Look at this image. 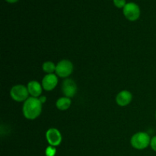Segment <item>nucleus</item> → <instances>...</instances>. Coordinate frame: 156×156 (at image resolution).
I'll use <instances>...</instances> for the list:
<instances>
[{
    "label": "nucleus",
    "mask_w": 156,
    "mask_h": 156,
    "mask_svg": "<svg viewBox=\"0 0 156 156\" xmlns=\"http://www.w3.org/2000/svg\"><path fill=\"white\" fill-rule=\"evenodd\" d=\"M22 111L25 118L34 120L42 112V104L38 98L29 97L23 105Z\"/></svg>",
    "instance_id": "nucleus-1"
},
{
    "label": "nucleus",
    "mask_w": 156,
    "mask_h": 156,
    "mask_svg": "<svg viewBox=\"0 0 156 156\" xmlns=\"http://www.w3.org/2000/svg\"><path fill=\"white\" fill-rule=\"evenodd\" d=\"M151 139L148 133L145 132H139L134 134L130 140L131 146L136 149H145L150 145Z\"/></svg>",
    "instance_id": "nucleus-2"
},
{
    "label": "nucleus",
    "mask_w": 156,
    "mask_h": 156,
    "mask_svg": "<svg viewBox=\"0 0 156 156\" xmlns=\"http://www.w3.org/2000/svg\"><path fill=\"white\" fill-rule=\"evenodd\" d=\"M29 91L27 87L23 85H16L12 88L10 95L13 100L18 102L25 101L28 98Z\"/></svg>",
    "instance_id": "nucleus-3"
},
{
    "label": "nucleus",
    "mask_w": 156,
    "mask_h": 156,
    "mask_svg": "<svg viewBox=\"0 0 156 156\" xmlns=\"http://www.w3.org/2000/svg\"><path fill=\"white\" fill-rule=\"evenodd\" d=\"M73 71V64L68 59H62L56 64V74L61 78H67Z\"/></svg>",
    "instance_id": "nucleus-4"
},
{
    "label": "nucleus",
    "mask_w": 156,
    "mask_h": 156,
    "mask_svg": "<svg viewBox=\"0 0 156 156\" xmlns=\"http://www.w3.org/2000/svg\"><path fill=\"white\" fill-rule=\"evenodd\" d=\"M123 12L126 19L130 21H136L140 16V9L137 4L134 2L126 3L123 9Z\"/></svg>",
    "instance_id": "nucleus-5"
},
{
    "label": "nucleus",
    "mask_w": 156,
    "mask_h": 156,
    "mask_svg": "<svg viewBox=\"0 0 156 156\" xmlns=\"http://www.w3.org/2000/svg\"><path fill=\"white\" fill-rule=\"evenodd\" d=\"M62 91L65 97L71 98L74 97L77 92V85L75 81L71 79H66L62 84Z\"/></svg>",
    "instance_id": "nucleus-6"
},
{
    "label": "nucleus",
    "mask_w": 156,
    "mask_h": 156,
    "mask_svg": "<svg viewBox=\"0 0 156 156\" xmlns=\"http://www.w3.org/2000/svg\"><path fill=\"white\" fill-rule=\"evenodd\" d=\"M46 139L50 146H58L62 142V135L56 128H50L46 133Z\"/></svg>",
    "instance_id": "nucleus-7"
},
{
    "label": "nucleus",
    "mask_w": 156,
    "mask_h": 156,
    "mask_svg": "<svg viewBox=\"0 0 156 156\" xmlns=\"http://www.w3.org/2000/svg\"><path fill=\"white\" fill-rule=\"evenodd\" d=\"M58 84V79L56 75L47 74L42 80V87L45 91H52L56 87Z\"/></svg>",
    "instance_id": "nucleus-8"
},
{
    "label": "nucleus",
    "mask_w": 156,
    "mask_h": 156,
    "mask_svg": "<svg viewBox=\"0 0 156 156\" xmlns=\"http://www.w3.org/2000/svg\"><path fill=\"white\" fill-rule=\"evenodd\" d=\"M133 98V95L127 90L120 91L116 97V102L119 106L125 107L129 105Z\"/></svg>",
    "instance_id": "nucleus-9"
},
{
    "label": "nucleus",
    "mask_w": 156,
    "mask_h": 156,
    "mask_svg": "<svg viewBox=\"0 0 156 156\" xmlns=\"http://www.w3.org/2000/svg\"><path fill=\"white\" fill-rule=\"evenodd\" d=\"M27 90L29 91V94L31 95V97L37 98L40 97L42 94L43 87L42 85L39 83L37 81H31L27 84Z\"/></svg>",
    "instance_id": "nucleus-10"
},
{
    "label": "nucleus",
    "mask_w": 156,
    "mask_h": 156,
    "mask_svg": "<svg viewBox=\"0 0 156 156\" xmlns=\"http://www.w3.org/2000/svg\"><path fill=\"white\" fill-rule=\"evenodd\" d=\"M71 103L72 101L69 98L62 97L56 101V106L60 111H66V110L69 108Z\"/></svg>",
    "instance_id": "nucleus-11"
},
{
    "label": "nucleus",
    "mask_w": 156,
    "mask_h": 156,
    "mask_svg": "<svg viewBox=\"0 0 156 156\" xmlns=\"http://www.w3.org/2000/svg\"><path fill=\"white\" fill-rule=\"evenodd\" d=\"M56 65H55L51 61H47L42 66V69L47 74H53L56 72Z\"/></svg>",
    "instance_id": "nucleus-12"
},
{
    "label": "nucleus",
    "mask_w": 156,
    "mask_h": 156,
    "mask_svg": "<svg viewBox=\"0 0 156 156\" xmlns=\"http://www.w3.org/2000/svg\"><path fill=\"white\" fill-rule=\"evenodd\" d=\"M56 153V150L54 146H50L46 149L45 154L46 156H54Z\"/></svg>",
    "instance_id": "nucleus-13"
},
{
    "label": "nucleus",
    "mask_w": 156,
    "mask_h": 156,
    "mask_svg": "<svg viewBox=\"0 0 156 156\" xmlns=\"http://www.w3.org/2000/svg\"><path fill=\"white\" fill-rule=\"evenodd\" d=\"M114 5L118 9H123L126 5V0H114Z\"/></svg>",
    "instance_id": "nucleus-14"
},
{
    "label": "nucleus",
    "mask_w": 156,
    "mask_h": 156,
    "mask_svg": "<svg viewBox=\"0 0 156 156\" xmlns=\"http://www.w3.org/2000/svg\"><path fill=\"white\" fill-rule=\"evenodd\" d=\"M150 146L152 149V150H154L155 152H156V136H155L152 137V139H151Z\"/></svg>",
    "instance_id": "nucleus-15"
},
{
    "label": "nucleus",
    "mask_w": 156,
    "mask_h": 156,
    "mask_svg": "<svg viewBox=\"0 0 156 156\" xmlns=\"http://www.w3.org/2000/svg\"><path fill=\"white\" fill-rule=\"evenodd\" d=\"M39 98V100H40V101L41 102V104H44L46 102V101H47V98L45 97V96H41V97L40 98Z\"/></svg>",
    "instance_id": "nucleus-16"
},
{
    "label": "nucleus",
    "mask_w": 156,
    "mask_h": 156,
    "mask_svg": "<svg viewBox=\"0 0 156 156\" xmlns=\"http://www.w3.org/2000/svg\"><path fill=\"white\" fill-rule=\"evenodd\" d=\"M5 1L9 3H15V2H17L18 0H5Z\"/></svg>",
    "instance_id": "nucleus-17"
},
{
    "label": "nucleus",
    "mask_w": 156,
    "mask_h": 156,
    "mask_svg": "<svg viewBox=\"0 0 156 156\" xmlns=\"http://www.w3.org/2000/svg\"><path fill=\"white\" fill-rule=\"evenodd\" d=\"M155 118H156V112H155Z\"/></svg>",
    "instance_id": "nucleus-18"
}]
</instances>
